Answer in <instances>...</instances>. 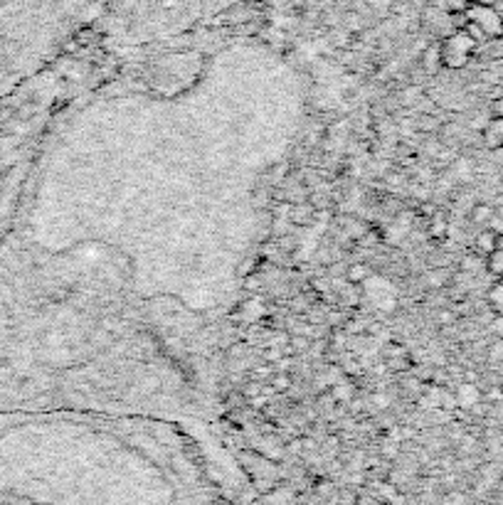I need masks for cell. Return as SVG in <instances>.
<instances>
[{"label":"cell","instance_id":"cell-21","mask_svg":"<svg viewBox=\"0 0 503 505\" xmlns=\"http://www.w3.org/2000/svg\"><path fill=\"white\" fill-rule=\"evenodd\" d=\"M474 6H498L501 0H471Z\"/></svg>","mask_w":503,"mask_h":505},{"label":"cell","instance_id":"cell-19","mask_svg":"<svg viewBox=\"0 0 503 505\" xmlns=\"http://www.w3.org/2000/svg\"><path fill=\"white\" fill-rule=\"evenodd\" d=\"M491 116H501L503 119V97L498 94L496 99H493V104H491Z\"/></svg>","mask_w":503,"mask_h":505},{"label":"cell","instance_id":"cell-20","mask_svg":"<svg viewBox=\"0 0 503 505\" xmlns=\"http://www.w3.org/2000/svg\"><path fill=\"white\" fill-rule=\"evenodd\" d=\"M486 399H491V402H496V399H503V387H491V390L486 392Z\"/></svg>","mask_w":503,"mask_h":505},{"label":"cell","instance_id":"cell-23","mask_svg":"<svg viewBox=\"0 0 503 505\" xmlns=\"http://www.w3.org/2000/svg\"><path fill=\"white\" fill-rule=\"evenodd\" d=\"M439 321H442V323H452V321H454V315L447 313V311H442V313H439Z\"/></svg>","mask_w":503,"mask_h":505},{"label":"cell","instance_id":"cell-14","mask_svg":"<svg viewBox=\"0 0 503 505\" xmlns=\"http://www.w3.org/2000/svg\"><path fill=\"white\" fill-rule=\"evenodd\" d=\"M330 397H333V399H338V402H343V399H351V397H353V385H351V382H341V385H335L333 390H330Z\"/></svg>","mask_w":503,"mask_h":505},{"label":"cell","instance_id":"cell-15","mask_svg":"<svg viewBox=\"0 0 503 505\" xmlns=\"http://www.w3.org/2000/svg\"><path fill=\"white\" fill-rule=\"evenodd\" d=\"M488 363H503V338H498L488 348Z\"/></svg>","mask_w":503,"mask_h":505},{"label":"cell","instance_id":"cell-6","mask_svg":"<svg viewBox=\"0 0 503 505\" xmlns=\"http://www.w3.org/2000/svg\"><path fill=\"white\" fill-rule=\"evenodd\" d=\"M493 217H496V212H493V207L488 205V202H477V205L469 210V220L474 227L486 229L488 224L493 222Z\"/></svg>","mask_w":503,"mask_h":505},{"label":"cell","instance_id":"cell-4","mask_svg":"<svg viewBox=\"0 0 503 505\" xmlns=\"http://www.w3.org/2000/svg\"><path fill=\"white\" fill-rule=\"evenodd\" d=\"M289 222L294 227H309L316 222V207L311 202H296L289 212Z\"/></svg>","mask_w":503,"mask_h":505},{"label":"cell","instance_id":"cell-1","mask_svg":"<svg viewBox=\"0 0 503 505\" xmlns=\"http://www.w3.org/2000/svg\"><path fill=\"white\" fill-rule=\"evenodd\" d=\"M479 44L464 33V30H452L439 40V57H442V69L459 72L477 55Z\"/></svg>","mask_w":503,"mask_h":505},{"label":"cell","instance_id":"cell-2","mask_svg":"<svg viewBox=\"0 0 503 505\" xmlns=\"http://www.w3.org/2000/svg\"><path fill=\"white\" fill-rule=\"evenodd\" d=\"M466 20L477 22L488 40L503 38V15L496 10V6H474L471 3L469 10H466Z\"/></svg>","mask_w":503,"mask_h":505},{"label":"cell","instance_id":"cell-13","mask_svg":"<svg viewBox=\"0 0 503 505\" xmlns=\"http://www.w3.org/2000/svg\"><path fill=\"white\" fill-rule=\"evenodd\" d=\"M471 6V0H444V10L449 13V15H461L466 13Z\"/></svg>","mask_w":503,"mask_h":505},{"label":"cell","instance_id":"cell-9","mask_svg":"<svg viewBox=\"0 0 503 505\" xmlns=\"http://www.w3.org/2000/svg\"><path fill=\"white\" fill-rule=\"evenodd\" d=\"M368 279H370V267L365 261H353L351 267H348L346 281L351 283V286H360V283H365Z\"/></svg>","mask_w":503,"mask_h":505},{"label":"cell","instance_id":"cell-3","mask_svg":"<svg viewBox=\"0 0 503 505\" xmlns=\"http://www.w3.org/2000/svg\"><path fill=\"white\" fill-rule=\"evenodd\" d=\"M481 141L488 151H501L503 148V119L501 116H491V119L486 121V126H484V131H481Z\"/></svg>","mask_w":503,"mask_h":505},{"label":"cell","instance_id":"cell-8","mask_svg":"<svg viewBox=\"0 0 503 505\" xmlns=\"http://www.w3.org/2000/svg\"><path fill=\"white\" fill-rule=\"evenodd\" d=\"M420 65H422V69L427 72V74H437V72L442 69V57H439V42L429 44V47L424 49Z\"/></svg>","mask_w":503,"mask_h":505},{"label":"cell","instance_id":"cell-22","mask_svg":"<svg viewBox=\"0 0 503 505\" xmlns=\"http://www.w3.org/2000/svg\"><path fill=\"white\" fill-rule=\"evenodd\" d=\"M493 249H503V232H496V239H493Z\"/></svg>","mask_w":503,"mask_h":505},{"label":"cell","instance_id":"cell-7","mask_svg":"<svg viewBox=\"0 0 503 505\" xmlns=\"http://www.w3.org/2000/svg\"><path fill=\"white\" fill-rule=\"evenodd\" d=\"M486 306L496 318H503V279H496V281L488 286Z\"/></svg>","mask_w":503,"mask_h":505},{"label":"cell","instance_id":"cell-11","mask_svg":"<svg viewBox=\"0 0 503 505\" xmlns=\"http://www.w3.org/2000/svg\"><path fill=\"white\" fill-rule=\"evenodd\" d=\"M493 239H496V232L493 229H484V232L477 234V242H474V251L479 256H486L488 251H493Z\"/></svg>","mask_w":503,"mask_h":505},{"label":"cell","instance_id":"cell-10","mask_svg":"<svg viewBox=\"0 0 503 505\" xmlns=\"http://www.w3.org/2000/svg\"><path fill=\"white\" fill-rule=\"evenodd\" d=\"M484 269L491 274L493 279H503V249H493L484 256Z\"/></svg>","mask_w":503,"mask_h":505},{"label":"cell","instance_id":"cell-5","mask_svg":"<svg viewBox=\"0 0 503 505\" xmlns=\"http://www.w3.org/2000/svg\"><path fill=\"white\" fill-rule=\"evenodd\" d=\"M454 399H456V404H459V407L474 409L484 399V395H481V390H479L477 385H471V382H464V385H459V390L454 392Z\"/></svg>","mask_w":503,"mask_h":505},{"label":"cell","instance_id":"cell-17","mask_svg":"<svg viewBox=\"0 0 503 505\" xmlns=\"http://www.w3.org/2000/svg\"><path fill=\"white\" fill-rule=\"evenodd\" d=\"M420 129L422 131H439L442 129V124H439L437 119H432V116H422V119H420Z\"/></svg>","mask_w":503,"mask_h":505},{"label":"cell","instance_id":"cell-18","mask_svg":"<svg viewBox=\"0 0 503 505\" xmlns=\"http://www.w3.org/2000/svg\"><path fill=\"white\" fill-rule=\"evenodd\" d=\"M289 385H292V380H289L287 375L271 377V390H289Z\"/></svg>","mask_w":503,"mask_h":505},{"label":"cell","instance_id":"cell-16","mask_svg":"<svg viewBox=\"0 0 503 505\" xmlns=\"http://www.w3.org/2000/svg\"><path fill=\"white\" fill-rule=\"evenodd\" d=\"M368 6L373 8V10L388 13V10H392V8L397 6V0H368Z\"/></svg>","mask_w":503,"mask_h":505},{"label":"cell","instance_id":"cell-12","mask_svg":"<svg viewBox=\"0 0 503 505\" xmlns=\"http://www.w3.org/2000/svg\"><path fill=\"white\" fill-rule=\"evenodd\" d=\"M447 222H444V217H439V215H432V220H429V237L434 239H442L444 234H447Z\"/></svg>","mask_w":503,"mask_h":505}]
</instances>
